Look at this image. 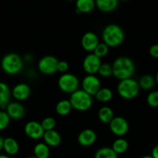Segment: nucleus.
<instances>
[{
    "label": "nucleus",
    "mask_w": 158,
    "mask_h": 158,
    "mask_svg": "<svg viewBox=\"0 0 158 158\" xmlns=\"http://www.w3.org/2000/svg\"><path fill=\"white\" fill-rule=\"evenodd\" d=\"M112 75L120 80L131 78L135 73V63L130 58L126 56H119L114 60L112 65Z\"/></svg>",
    "instance_id": "obj_1"
},
{
    "label": "nucleus",
    "mask_w": 158,
    "mask_h": 158,
    "mask_svg": "<svg viewBox=\"0 0 158 158\" xmlns=\"http://www.w3.org/2000/svg\"><path fill=\"white\" fill-rule=\"evenodd\" d=\"M102 38L103 43L108 47H116L123 43L125 34L119 26L108 24L102 30Z\"/></svg>",
    "instance_id": "obj_2"
},
{
    "label": "nucleus",
    "mask_w": 158,
    "mask_h": 158,
    "mask_svg": "<svg viewBox=\"0 0 158 158\" xmlns=\"http://www.w3.org/2000/svg\"><path fill=\"white\" fill-rule=\"evenodd\" d=\"M1 66L6 73L9 75H15L23 69V61L20 55L10 52L3 56Z\"/></svg>",
    "instance_id": "obj_3"
},
{
    "label": "nucleus",
    "mask_w": 158,
    "mask_h": 158,
    "mask_svg": "<svg viewBox=\"0 0 158 158\" xmlns=\"http://www.w3.org/2000/svg\"><path fill=\"white\" fill-rule=\"evenodd\" d=\"M140 87L138 81L132 78L120 80L117 86V92L125 100H133L139 94Z\"/></svg>",
    "instance_id": "obj_4"
},
{
    "label": "nucleus",
    "mask_w": 158,
    "mask_h": 158,
    "mask_svg": "<svg viewBox=\"0 0 158 158\" xmlns=\"http://www.w3.org/2000/svg\"><path fill=\"white\" fill-rule=\"evenodd\" d=\"M69 100L72 109L78 111L88 110L92 106L93 103L91 96L87 94L82 89H78L75 92L71 94Z\"/></svg>",
    "instance_id": "obj_5"
},
{
    "label": "nucleus",
    "mask_w": 158,
    "mask_h": 158,
    "mask_svg": "<svg viewBox=\"0 0 158 158\" xmlns=\"http://www.w3.org/2000/svg\"><path fill=\"white\" fill-rule=\"evenodd\" d=\"M79 80L75 75L69 73H63L58 79L57 84L61 91L65 94H73L78 89Z\"/></svg>",
    "instance_id": "obj_6"
},
{
    "label": "nucleus",
    "mask_w": 158,
    "mask_h": 158,
    "mask_svg": "<svg viewBox=\"0 0 158 158\" xmlns=\"http://www.w3.org/2000/svg\"><path fill=\"white\" fill-rule=\"evenodd\" d=\"M58 62L59 60L54 56H45L39 60L38 69L44 75H52L57 72Z\"/></svg>",
    "instance_id": "obj_7"
},
{
    "label": "nucleus",
    "mask_w": 158,
    "mask_h": 158,
    "mask_svg": "<svg viewBox=\"0 0 158 158\" xmlns=\"http://www.w3.org/2000/svg\"><path fill=\"white\" fill-rule=\"evenodd\" d=\"M109 129L114 135L119 137H123L129 131V123L124 117H114L109 123Z\"/></svg>",
    "instance_id": "obj_8"
},
{
    "label": "nucleus",
    "mask_w": 158,
    "mask_h": 158,
    "mask_svg": "<svg viewBox=\"0 0 158 158\" xmlns=\"http://www.w3.org/2000/svg\"><path fill=\"white\" fill-rule=\"evenodd\" d=\"M81 87L84 91L92 97L101 89V82L96 76L88 74L82 80Z\"/></svg>",
    "instance_id": "obj_9"
},
{
    "label": "nucleus",
    "mask_w": 158,
    "mask_h": 158,
    "mask_svg": "<svg viewBox=\"0 0 158 158\" xmlns=\"http://www.w3.org/2000/svg\"><path fill=\"white\" fill-rule=\"evenodd\" d=\"M101 64V59L94 53H89L85 57L82 63L84 71L89 75H94L99 71Z\"/></svg>",
    "instance_id": "obj_10"
},
{
    "label": "nucleus",
    "mask_w": 158,
    "mask_h": 158,
    "mask_svg": "<svg viewBox=\"0 0 158 158\" xmlns=\"http://www.w3.org/2000/svg\"><path fill=\"white\" fill-rule=\"evenodd\" d=\"M25 134L33 140H39L43 138L44 134V130L41 123L35 120L27 122L24 126Z\"/></svg>",
    "instance_id": "obj_11"
},
{
    "label": "nucleus",
    "mask_w": 158,
    "mask_h": 158,
    "mask_svg": "<svg viewBox=\"0 0 158 158\" xmlns=\"http://www.w3.org/2000/svg\"><path fill=\"white\" fill-rule=\"evenodd\" d=\"M81 46L87 52H93L96 46L99 45V37L94 32H87L81 37Z\"/></svg>",
    "instance_id": "obj_12"
},
{
    "label": "nucleus",
    "mask_w": 158,
    "mask_h": 158,
    "mask_svg": "<svg viewBox=\"0 0 158 158\" xmlns=\"http://www.w3.org/2000/svg\"><path fill=\"white\" fill-rule=\"evenodd\" d=\"M6 113L11 119L20 120L25 115V107L19 101L9 102L6 106Z\"/></svg>",
    "instance_id": "obj_13"
},
{
    "label": "nucleus",
    "mask_w": 158,
    "mask_h": 158,
    "mask_svg": "<svg viewBox=\"0 0 158 158\" xmlns=\"http://www.w3.org/2000/svg\"><path fill=\"white\" fill-rule=\"evenodd\" d=\"M31 94V89L26 83H20L15 85L12 90V96L17 101L27 100Z\"/></svg>",
    "instance_id": "obj_14"
},
{
    "label": "nucleus",
    "mask_w": 158,
    "mask_h": 158,
    "mask_svg": "<svg viewBox=\"0 0 158 158\" xmlns=\"http://www.w3.org/2000/svg\"><path fill=\"white\" fill-rule=\"evenodd\" d=\"M97 139L95 132L91 129H85L77 136V142L83 147H89L94 143Z\"/></svg>",
    "instance_id": "obj_15"
},
{
    "label": "nucleus",
    "mask_w": 158,
    "mask_h": 158,
    "mask_svg": "<svg viewBox=\"0 0 158 158\" xmlns=\"http://www.w3.org/2000/svg\"><path fill=\"white\" fill-rule=\"evenodd\" d=\"M43 139L44 140V143L47 146L52 147V148L57 147L61 143V136L55 130L45 131Z\"/></svg>",
    "instance_id": "obj_16"
},
{
    "label": "nucleus",
    "mask_w": 158,
    "mask_h": 158,
    "mask_svg": "<svg viewBox=\"0 0 158 158\" xmlns=\"http://www.w3.org/2000/svg\"><path fill=\"white\" fill-rule=\"evenodd\" d=\"M3 150L9 156H13L18 154L20 146L16 140L12 137H7L4 139L3 142Z\"/></svg>",
    "instance_id": "obj_17"
},
{
    "label": "nucleus",
    "mask_w": 158,
    "mask_h": 158,
    "mask_svg": "<svg viewBox=\"0 0 158 158\" xmlns=\"http://www.w3.org/2000/svg\"><path fill=\"white\" fill-rule=\"evenodd\" d=\"M95 6L103 12H111L117 8L119 0H94Z\"/></svg>",
    "instance_id": "obj_18"
},
{
    "label": "nucleus",
    "mask_w": 158,
    "mask_h": 158,
    "mask_svg": "<svg viewBox=\"0 0 158 158\" xmlns=\"http://www.w3.org/2000/svg\"><path fill=\"white\" fill-rule=\"evenodd\" d=\"M12 92L9 86L3 82H0V108L4 109L9 103Z\"/></svg>",
    "instance_id": "obj_19"
},
{
    "label": "nucleus",
    "mask_w": 158,
    "mask_h": 158,
    "mask_svg": "<svg viewBox=\"0 0 158 158\" xmlns=\"http://www.w3.org/2000/svg\"><path fill=\"white\" fill-rule=\"evenodd\" d=\"M76 12L77 13H88L95 6L94 0H76Z\"/></svg>",
    "instance_id": "obj_20"
},
{
    "label": "nucleus",
    "mask_w": 158,
    "mask_h": 158,
    "mask_svg": "<svg viewBox=\"0 0 158 158\" xmlns=\"http://www.w3.org/2000/svg\"><path fill=\"white\" fill-rule=\"evenodd\" d=\"M98 117H99V120L102 123L108 124L114 118V113L112 108L109 106H104L99 109V113H98Z\"/></svg>",
    "instance_id": "obj_21"
},
{
    "label": "nucleus",
    "mask_w": 158,
    "mask_h": 158,
    "mask_svg": "<svg viewBox=\"0 0 158 158\" xmlns=\"http://www.w3.org/2000/svg\"><path fill=\"white\" fill-rule=\"evenodd\" d=\"M33 154L37 158H49L50 148L45 143H38L34 146Z\"/></svg>",
    "instance_id": "obj_22"
},
{
    "label": "nucleus",
    "mask_w": 158,
    "mask_h": 158,
    "mask_svg": "<svg viewBox=\"0 0 158 158\" xmlns=\"http://www.w3.org/2000/svg\"><path fill=\"white\" fill-rule=\"evenodd\" d=\"M112 148L117 154H124L128 150L129 143L125 139L122 138V137H119L114 140Z\"/></svg>",
    "instance_id": "obj_23"
},
{
    "label": "nucleus",
    "mask_w": 158,
    "mask_h": 158,
    "mask_svg": "<svg viewBox=\"0 0 158 158\" xmlns=\"http://www.w3.org/2000/svg\"><path fill=\"white\" fill-rule=\"evenodd\" d=\"M138 83H139V87L141 89H145V90H150V89H153V86H155L156 80H155L154 77H152L151 75L146 74L139 78Z\"/></svg>",
    "instance_id": "obj_24"
},
{
    "label": "nucleus",
    "mask_w": 158,
    "mask_h": 158,
    "mask_svg": "<svg viewBox=\"0 0 158 158\" xmlns=\"http://www.w3.org/2000/svg\"><path fill=\"white\" fill-rule=\"evenodd\" d=\"M55 110L58 115L66 116L71 112L72 106L69 100H62L56 104Z\"/></svg>",
    "instance_id": "obj_25"
},
{
    "label": "nucleus",
    "mask_w": 158,
    "mask_h": 158,
    "mask_svg": "<svg viewBox=\"0 0 158 158\" xmlns=\"http://www.w3.org/2000/svg\"><path fill=\"white\" fill-rule=\"evenodd\" d=\"M95 99L98 101L101 102V103H107V102L110 101L113 97L112 91L110 89L107 87H104L99 89L97 92V94L94 95Z\"/></svg>",
    "instance_id": "obj_26"
},
{
    "label": "nucleus",
    "mask_w": 158,
    "mask_h": 158,
    "mask_svg": "<svg viewBox=\"0 0 158 158\" xmlns=\"http://www.w3.org/2000/svg\"><path fill=\"white\" fill-rule=\"evenodd\" d=\"M94 158H118V154L109 147H103L94 154Z\"/></svg>",
    "instance_id": "obj_27"
},
{
    "label": "nucleus",
    "mask_w": 158,
    "mask_h": 158,
    "mask_svg": "<svg viewBox=\"0 0 158 158\" xmlns=\"http://www.w3.org/2000/svg\"><path fill=\"white\" fill-rule=\"evenodd\" d=\"M108 51H109V47L105 43H99L94 50L93 51V53L99 58L102 59L106 56L107 54L108 53Z\"/></svg>",
    "instance_id": "obj_28"
},
{
    "label": "nucleus",
    "mask_w": 158,
    "mask_h": 158,
    "mask_svg": "<svg viewBox=\"0 0 158 158\" xmlns=\"http://www.w3.org/2000/svg\"><path fill=\"white\" fill-rule=\"evenodd\" d=\"M42 127H43L44 131H52L54 130V127H56V120L52 117H46L42 120L41 123Z\"/></svg>",
    "instance_id": "obj_29"
},
{
    "label": "nucleus",
    "mask_w": 158,
    "mask_h": 158,
    "mask_svg": "<svg viewBox=\"0 0 158 158\" xmlns=\"http://www.w3.org/2000/svg\"><path fill=\"white\" fill-rule=\"evenodd\" d=\"M98 73L102 77H108L112 75V67L108 63H102Z\"/></svg>",
    "instance_id": "obj_30"
},
{
    "label": "nucleus",
    "mask_w": 158,
    "mask_h": 158,
    "mask_svg": "<svg viewBox=\"0 0 158 158\" xmlns=\"http://www.w3.org/2000/svg\"><path fill=\"white\" fill-rule=\"evenodd\" d=\"M147 103L151 107H158V90L151 91L147 95Z\"/></svg>",
    "instance_id": "obj_31"
},
{
    "label": "nucleus",
    "mask_w": 158,
    "mask_h": 158,
    "mask_svg": "<svg viewBox=\"0 0 158 158\" xmlns=\"http://www.w3.org/2000/svg\"><path fill=\"white\" fill-rule=\"evenodd\" d=\"M10 117L6 111L0 110V131L6 129L10 122Z\"/></svg>",
    "instance_id": "obj_32"
},
{
    "label": "nucleus",
    "mask_w": 158,
    "mask_h": 158,
    "mask_svg": "<svg viewBox=\"0 0 158 158\" xmlns=\"http://www.w3.org/2000/svg\"><path fill=\"white\" fill-rule=\"evenodd\" d=\"M68 68H69V65L66 61L62 60V61L58 62V64H57V71L58 72L65 73L68 70Z\"/></svg>",
    "instance_id": "obj_33"
},
{
    "label": "nucleus",
    "mask_w": 158,
    "mask_h": 158,
    "mask_svg": "<svg viewBox=\"0 0 158 158\" xmlns=\"http://www.w3.org/2000/svg\"><path fill=\"white\" fill-rule=\"evenodd\" d=\"M149 53L153 58L158 59V44H153L149 49Z\"/></svg>",
    "instance_id": "obj_34"
},
{
    "label": "nucleus",
    "mask_w": 158,
    "mask_h": 158,
    "mask_svg": "<svg viewBox=\"0 0 158 158\" xmlns=\"http://www.w3.org/2000/svg\"><path fill=\"white\" fill-rule=\"evenodd\" d=\"M151 156L153 158H158V144L156 145L152 150Z\"/></svg>",
    "instance_id": "obj_35"
},
{
    "label": "nucleus",
    "mask_w": 158,
    "mask_h": 158,
    "mask_svg": "<svg viewBox=\"0 0 158 158\" xmlns=\"http://www.w3.org/2000/svg\"><path fill=\"white\" fill-rule=\"evenodd\" d=\"M3 142H4V138L0 136V152L2 150H3Z\"/></svg>",
    "instance_id": "obj_36"
},
{
    "label": "nucleus",
    "mask_w": 158,
    "mask_h": 158,
    "mask_svg": "<svg viewBox=\"0 0 158 158\" xmlns=\"http://www.w3.org/2000/svg\"><path fill=\"white\" fill-rule=\"evenodd\" d=\"M0 158H11L7 154H0Z\"/></svg>",
    "instance_id": "obj_37"
},
{
    "label": "nucleus",
    "mask_w": 158,
    "mask_h": 158,
    "mask_svg": "<svg viewBox=\"0 0 158 158\" xmlns=\"http://www.w3.org/2000/svg\"><path fill=\"white\" fill-rule=\"evenodd\" d=\"M155 80H156V83L158 84V72L156 73V77H155Z\"/></svg>",
    "instance_id": "obj_38"
},
{
    "label": "nucleus",
    "mask_w": 158,
    "mask_h": 158,
    "mask_svg": "<svg viewBox=\"0 0 158 158\" xmlns=\"http://www.w3.org/2000/svg\"><path fill=\"white\" fill-rule=\"evenodd\" d=\"M141 158H153V157H152L151 155H145V156H143V157H142Z\"/></svg>",
    "instance_id": "obj_39"
},
{
    "label": "nucleus",
    "mask_w": 158,
    "mask_h": 158,
    "mask_svg": "<svg viewBox=\"0 0 158 158\" xmlns=\"http://www.w3.org/2000/svg\"><path fill=\"white\" fill-rule=\"evenodd\" d=\"M27 158H37V157H36L35 156H32V157H27Z\"/></svg>",
    "instance_id": "obj_40"
},
{
    "label": "nucleus",
    "mask_w": 158,
    "mask_h": 158,
    "mask_svg": "<svg viewBox=\"0 0 158 158\" xmlns=\"http://www.w3.org/2000/svg\"><path fill=\"white\" fill-rule=\"evenodd\" d=\"M67 1H74V0H67Z\"/></svg>",
    "instance_id": "obj_41"
},
{
    "label": "nucleus",
    "mask_w": 158,
    "mask_h": 158,
    "mask_svg": "<svg viewBox=\"0 0 158 158\" xmlns=\"http://www.w3.org/2000/svg\"><path fill=\"white\" fill-rule=\"evenodd\" d=\"M122 1H128V0H122Z\"/></svg>",
    "instance_id": "obj_42"
}]
</instances>
